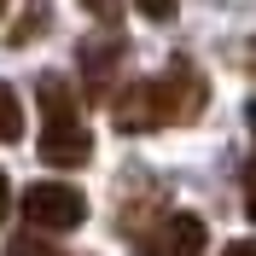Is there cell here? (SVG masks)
<instances>
[{"mask_svg":"<svg viewBox=\"0 0 256 256\" xmlns=\"http://www.w3.org/2000/svg\"><path fill=\"white\" fill-rule=\"evenodd\" d=\"M35 99H41V111H47V128H41V158L52 169H82V163L94 158V134L82 122V94L58 70L35 82Z\"/></svg>","mask_w":256,"mask_h":256,"instance_id":"1","label":"cell"},{"mask_svg":"<svg viewBox=\"0 0 256 256\" xmlns=\"http://www.w3.org/2000/svg\"><path fill=\"white\" fill-rule=\"evenodd\" d=\"M24 216H30L35 233H70V227L88 222V198L64 180H35L24 192Z\"/></svg>","mask_w":256,"mask_h":256,"instance_id":"2","label":"cell"},{"mask_svg":"<svg viewBox=\"0 0 256 256\" xmlns=\"http://www.w3.org/2000/svg\"><path fill=\"white\" fill-rule=\"evenodd\" d=\"M204 76L192 70L186 58H175L169 70H163L158 82H152V105H158V128H169V122H192V116L204 111Z\"/></svg>","mask_w":256,"mask_h":256,"instance_id":"3","label":"cell"},{"mask_svg":"<svg viewBox=\"0 0 256 256\" xmlns=\"http://www.w3.org/2000/svg\"><path fill=\"white\" fill-rule=\"evenodd\" d=\"M140 256H204V222L175 210L158 227H140Z\"/></svg>","mask_w":256,"mask_h":256,"instance_id":"4","label":"cell"},{"mask_svg":"<svg viewBox=\"0 0 256 256\" xmlns=\"http://www.w3.org/2000/svg\"><path fill=\"white\" fill-rule=\"evenodd\" d=\"M111 122L122 128V134H152V128H158L152 82H128L122 94H111Z\"/></svg>","mask_w":256,"mask_h":256,"instance_id":"5","label":"cell"},{"mask_svg":"<svg viewBox=\"0 0 256 256\" xmlns=\"http://www.w3.org/2000/svg\"><path fill=\"white\" fill-rule=\"evenodd\" d=\"M116 58H122V47H94L88 58H82V94L88 99H111V88H122L116 82Z\"/></svg>","mask_w":256,"mask_h":256,"instance_id":"6","label":"cell"},{"mask_svg":"<svg viewBox=\"0 0 256 256\" xmlns=\"http://www.w3.org/2000/svg\"><path fill=\"white\" fill-rule=\"evenodd\" d=\"M24 140V105H18V94L0 82V146Z\"/></svg>","mask_w":256,"mask_h":256,"instance_id":"7","label":"cell"},{"mask_svg":"<svg viewBox=\"0 0 256 256\" xmlns=\"http://www.w3.org/2000/svg\"><path fill=\"white\" fill-rule=\"evenodd\" d=\"M6 256H58V250H52V244H41L35 233H18V239L6 244Z\"/></svg>","mask_w":256,"mask_h":256,"instance_id":"8","label":"cell"},{"mask_svg":"<svg viewBox=\"0 0 256 256\" xmlns=\"http://www.w3.org/2000/svg\"><path fill=\"white\" fill-rule=\"evenodd\" d=\"M134 6H140L152 24H169V18H175V0H134Z\"/></svg>","mask_w":256,"mask_h":256,"instance_id":"9","label":"cell"},{"mask_svg":"<svg viewBox=\"0 0 256 256\" xmlns=\"http://www.w3.org/2000/svg\"><path fill=\"white\" fill-rule=\"evenodd\" d=\"M82 6H88L99 24H116V18H122V0H82Z\"/></svg>","mask_w":256,"mask_h":256,"instance_id":"10","label":"cell"},{"mask_svg":"<svg viewBox=\"0 0 256 256\" xmlns=\"http://www.w3.org/2000/svg\"><path fill=\"white\" fill-rule=\"evenodd\" d=\"M222 256H256V244L250 239H233V244H222Z\"/></svg>","mask_w":256,"mask_h":256,"instance_id":"11","label":"cell"},{"mask_svg":"<svg viewBox=\"0 0 256 256\" xmlns=\"http://www.w3.org/2000/svg\"><path fill=\"white\" fill-rule=\"evenodd\" d=\"M6 210H12V180H6V169H0V222H6Z\"/></svg>","mask_w":256,"mask_h":256,"instance_id":"12","label":"cell"},{"mask_svg":"<svg viewBox=\"0 0 256 256\" xmlns=\"http://www.w3.org/2000/svg\"><path fill=\"white\" fill-rule=\"evenodd\" d=\"M0 12H6V0H0Z\"/></svg>","mask_w":256,"mask_h":256,"instance_id":"13","label":"cell"}]
</instances>
